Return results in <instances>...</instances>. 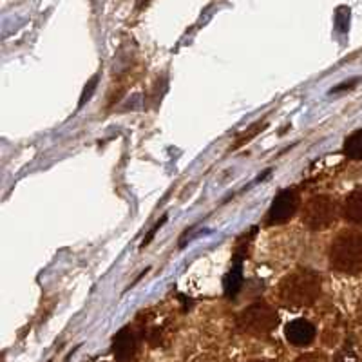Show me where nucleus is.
Instances as JSON below:
<instances>
[{
  "mask_svg": "<svg viewBox=\"0 0 362 362\" xmlns=\"http://www.w3.org/2000/svg\"><path fill=\"white\" fill-rule=\"evenodd\" d=\"M241 261H243V257L239 254L235 255L232 270L225 277V293L226 297H232V299L238 296L241 286H243V267H241Z\"/></svg>",
  "mask_w": 362,
  "mask_h": 362,
  "instance_id": "6e6552de",
  "label": "nucleus"
},
{
  "mask_svg": "<svg viewBox=\"0 0 362 362\" xmlns=\"http://www.w3.org/2000/svg\"><path fill=\"white\" fill-rule=\"evenodd\" d=\"M95 86H96V78H93V80H90V83H89V86L86 87V93H83L82 100H80V105H82V103L86 102V98H89V96L93 95V89H95Z\"/></svg>",
  "mask_w": 362,
  "mask_h": 362,
  "instance_id": "f8f14e48",
  "label": "nucleus"
},
{
  "mask_svg": "<svg viewBox=\"0 0 362 362\" xmlns=\"http://www.w3.org/2000/svg\"><path fill=\"white\" fill-rule=\"evenodd\" d=\"M254 362H259V361H254Z\"/></svg>",
  "mask_w": 362,
  "mask_h": 362,
  "instance_id": "ddd939ff",
  "label": "nucleus"
},
{
  "mask_svg": "<svg viewBox=\"0 0 362 362\" xmlns=\"http://www.w3.org/2000/svg\"><path fill=\"white\" fill-rule=\"evenodd\" d=\"M296 362H325V358H322L321 355L308 354V355H300Z\"/></svg>",
  "mask_w": 362,
  "mask_h": 362,
  "instance_id": "9b49d317",
  "label": "nucleus"
},
{
  "mask_svg": "<svg viewBox=\"0 0 362 362\" xmlns=\"http://www.w3.org/2000/svg\"><path fill=\"white\" fill-rule=\"evenodd\" d=\"M337 219V203L329 196H313L303 210V221L312 230H325Z\"/></svg>",
  "mask_w": 362,
  "mask_h": 362,
  "instance_id": "20e7f679",
  "label": "nucleus"
},
{
  "mask_svg": "<svg viewBox=\"0 0 362 362\" xmlns=\"http://www.w3.org/2000/svg\"><path fill=\"white\" fill-rule=\"evenodd\" d=\"M284 337L293 346H308L315 339V326L306 319H296L286 325Z\"/></svg>",
  "mask_w": 362,
  "mask_h": 362,
  "instance_id": "423d86ee",
  "label": "nucleus"
},
{
  "mask_svg": "<svg viewBox=\"0 0 362 362\" xmlns=\"http://www.w3.org/2000/svg\"><path fill=\"white\" fill-rule=\"evenodd\" d=\"M277 312L272 308L267 303H255V305L248 306L238 317V326L243 332L254 335H264L270 334L272 329L277 326Z\"/></svg>",
  "mask_w": 362,
  "mask_h": 362,
  "instance_id": "7ed1b4c3",
  "label": "nucleus"
},
{
  "mask_svg": "<svg viewBox=\"0 0 362 362\" xmlns=\"http://www.w3.org/2000/svg\"><path fill=\"white\" fill-rule=\"evenodd\" d=\"M112 354L116 361L127 362L136 354V337L131 328H122L112 339Z\"/></svg>",
  "mask_w": 362,
  "mask_h": 362,
  "instance_id": "0eeeda50",
  "label": "nucleus"
},
{
  "mask_svg": "<svg viewBox=\"0 0 362 362\" xmlns=\"http://www.w3.org/2000/svg\"><path fill=\"white\" fill-rule=\"evenodd\" d=\"M329 267L341 274H361L362 272V234L344 230L334 239L329 247Z\"/></svg>",
  "mask_w": 362,
  "mask_h": 362,
  "instance_id": "f03ea898",
  "label": "nucleus"
},
{
  "mask_svg": "<svg viewBox=\"0 0 362 362\" xmlns=\"http://www.w3.org/2000/svg\"><path fill=\"white\" fill-rule=\"evenodd\" d=\"M297 210V196L293 190L286 189L281 190L277 194L274 202H272L270 210L267 214V221L270 225H281V223H286Z\"/></svg>",
  "mask_w": 362,
  "mask_h": 362,
  "instance_id": "39448f33",
  "label": "nucleus"
},
{
  "mask_svg": "<svg viewBox=\"0 0 362 362\" xmlns=\"http://www.w3.org/2000/svg\"><path fill=\"white\" fill-rule=\"evenodd\" d=\"M342 214L350 223L362 225V190H354L342 205Z\"/></svg>",
  "mask_w": 362,
  "mask_h": 362,
  "instance_id": "1a4fd4ad",
  "label": "nucleus"
},
{
  "mask_svg": "<svg viewBox=\"0 0 362 362\" xmlns=\"http://www.w3.org/2000/svg\"><path fill=\"white\" fill-rule=\"evenodd\" d=\"M344 153L351 160H362V129L348 136L344 141Z\"/></svg>",
  "mask_w": 362,
  "mask_h": 362,
  "instance_id": "9d476101",
  "label": "nucleus"
},
{
  "mask_svg": "<svg viewBox=\"0 0 362 362\" xmlns=\"http://www.w3.org/2000/svg\"><path fill=\"white\" fill-rule=\"evenodd\" d=\"M321 296V276L313 270H296L279 284V297L290 308H305Z\"/></svg>",
  "mask_w": 362,
  "mask_h": 362,
  "instance_id": "f257e3e1",
  "label": "nucleus"
}]
</instances>
